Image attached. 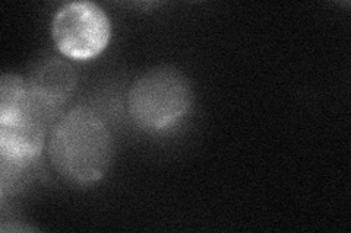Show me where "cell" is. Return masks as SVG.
Segmentation results:
<instances>
[{
	"label": "cell",
	"mask_w": 351,
	"mask_h": 233,
	"mask_svg": "<svg viewBox=\"0 0 351 233\" xmlns=\"http://www.w3.org/2000/svg\"><path fill=\"white\" fill-rule=\"evenodd\" d=\"M49 158L66 181L88 185L100 181L113 162L112 133L93 109L76 107L53 124Z\"/></svg>",
	"instance_id": "1"
},
{
	"label": "cell",
	"mask_w": 351,
	"mask_h": 233,
	"mask_svg": "<svg viewBox=\"0 0 351 233\" xmlns=\"http://www.w3.org/2000/svg\"><path fill=\"white\" fill-rule=\"evenodd\" d=\"M189 82L178 70L152 69L141 74L132 85L128 105L134 123L157 135L178 126L192 107Z\"/></svg>",
	"instance_id": "2"
},
{
	"label": "cell",
	"mask_w": 351,
	"mask_h": 233,
	"mask_svg": "<svg viewBox=\"0 0 351 233\" xmlns=\"http://www.w3.org/2000/svg\"><path fill=\"white\" fill-rule=\"evenodd\" d=\"M54 46L64 57L86 61L100 55L112 37V24L104 10L93 2L62 6L51 22Z\"/></svg>",
	"instance_id": "3"
},
{
	"label": "cell",
	"mask_w": 351,
	"mask_h": 233,
	"mask_svg": "<svg viewBox=\"0 0 351 233\" xmlns=\"http://www.w3.org/2000/svg\"><path fill=\"white\" fill-rule=\"evenodd\" d=\"M78 74L73 66L58 57H46L36 63L29 72L27 86L36 113L46 121L56 118L60 108L72 96Z\"/></svg>",
	"instance_id": "4"
},
{
	"label": "cell",
	"mask_w": 351,
	"mask_h": 233,
	"mask_svg": "<svg viewBox=\"0 0 351 233\" xmlns=\"http://www.w3.org/2000/svg\"><path fill=\"white\" fill-rule=\"evenodd\" d=\"M37 114L29 96L27 81L18 74L0 79V126H14Z\"/></svg>",
	"instance_id": "5"
}]
</instances>
